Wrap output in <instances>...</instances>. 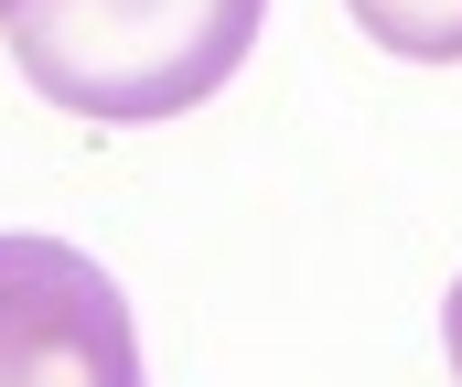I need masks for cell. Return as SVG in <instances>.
I'll return each mask as SVG.
<instances>
[{
    "label": "cell",
    "instance_id": "obj_3",
    "mask_svg": "<svg viewBox=\"0 0 462 387\" xmlns=\"http://www.w3.org/2000/svg\"><path fill=\"white\" fill-rule=\"evenodd\" d=\"M345 11L409 65H462V0H345Z\"/></svg>",
    "mask_w": 462,
    "mask_h": 387
},
{
    "label": "cell",
    "instance_id": "obj_2",
    "mask_svg": "<svg viewBox=\"0 0 462 387\" xmlns=\"http://www.w3.org/2000/svg\"><path fill=\"white\" fill-rule=\"evenodd\" d=\"M0 387H140L129 301L65 237H0Z\"/></svg>",
    "mask_w": 462,
    "mask_h": 387
},
{
    "label": "cell",
    "instance_id": "obj_4",
    "mask_svg": "<svg viewBox=\"0 0 462 387\" xmlns=\"http://www.w3.org/2000/svg\"><path fill=\"white\" fill-rule=\"evenodd\" d=\"M441 355H452V377H462V280H452V301H441Z\"/></svg>",
    "mask_w": 462,
    "mask_h": 387
},
{
    "label": "cell",
    "instance_id": "obj_1",
    "mask_svg": "<svg viewBox=\"0 0 462 387\" xmlns=\"http://www.w3.org/2000/svg\"><path fill=\"white\" fill-rule=\"evenodd\" d=\"M269 0H0L11 65L76 119H183L258 43Z\"/></svg>",
    "mask_w": 462,
    "mask_h": 387
}]
</instances>
